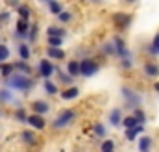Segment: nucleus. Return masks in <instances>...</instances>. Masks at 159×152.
Here are the masks:
<instances>
[{
    "instance_id": "f257e3e1",
    "label": "nucleus",
    "mask_w": 159,
    "mask_h": 152,
    "mask_svg": "<svg viewBox=\"0 0 159 152\" xmlns=\"http://www.w3.org/2000/svg\"><path fill=\"white\" fill-rule=\"evenodd\" d=\"M2 83H4L6 87H9L11 91L19 93L20 97H28V95H32V91H34V89H35V85H37L34 76L20 74V73H17V71L9 76V78L2 80Z\"/></svg>"
},
{
    "instance_id": "f03ea898",
    "label": "nucleus",
    "mask_w": 159,
    "mask_h": 152,
    "mask_svg": "<svg viewBox=\"0 0 159 152\" xmlns=\"http://www.w3.org/2000/svg\"><path fill=\"white\" fill-rule=\"evenodd\" d=\"M76 121H78V112L74 108H63V110H59L56 113V117L50 121V128L54 132H63V130L70 128Z\"/></svg>"
},
{
    "instance_id": "7ed1b4c3",
    "label": "nucleus",
    "mask_w": 159,
    "mask_h": 152,
    "mask_svg": "<svg viewBox=\"0 0 159 152\" xmlns=\"http://www.w3.org/2000/svg\"><path fill=\"white\" fill-rule=\"evenodd\" d=\"M100 69H102V63L93 56H85L80 59V78H83V80L96 76L100 73Z\"/></svg>"
},
{
    "instance_id": "20e7f679",
    "label": "nucleus",
    "mask_w": 159,
    "mask_h": 152,
    "mask_svg": "<svg viewBox=\"0 0 159 152\" xmlns=\"http://www.w3.org/2000/svg\"><path fill=\"white\" fill-rule=\"evenodd\" d=\"M120 97L124 100V108L126 110H135V108L143 106V97L129 85H122L120 87Z\"/></svg>"
},
{
    "instance_id": "39448f33",
    "label": "nucleus",
    "mask_w": 159,
    "mask_h": 152,
    "mask_svg": "<svg viewBox=\"0 0 159 152\" xmlns=\"http://www.w3.org/2000/svg\"><path fill=\"white\" fill-rule=\"evenodd\" d=\"M56 61H52L50 58H41L39 61H37V67H35V74L39 76L41 80H44V78H54L56 76Z\"/></svg>"
},
{
    "instance_id": "423d86ee",
    "label": "nucleus",
    "mask_w": 159,
    "mask_h": 152,
    "mask_svg": "<svg viewBox=\"0 0 159 152\" xmlns=\"http://www.w3.org/2000/svg\"><path fill=\"white\" fill-rule=\"evenodd\" d=\"M111 22H113L117 32H126L133 24V15L128 13V11H115L111 15Z\"/></svg>"
},
{
    "instance_id": "0eeeda50",
    "label": "nucleus",
    "mask_w": 159,
    "mask_h": 152,
    "mask_svg": "<svg viewBox=\"0 0 159 152\" xmlns=\"http://www.w3.org/2000/svg\"><path fill=\"white\" fill-rule=\"evenodd\" d=\"M30 26H32V21H26V19H20V17H19V19L15 21V24H13V34H11V37L15 39L17 43H19V41H26Z\"/></svg>"
},
{
    "instance_id": "6e6552de",
    "label": "nucleus",
    "mask_w": 159,
    "mask_h": 152,
    "mask_svg": "<svg viewBox=\"0 0 159 152\" xmlns=\"http://www.w3.org/2000/svg\"><path fill=\"white\" fill-rule=\"evenodd\" d=\"M19 141L24 145V147H28V149H34V147H37L39 145V135H37V130H34V128H24V130H20L19 132Z\"/></svg>"
},
{
    "instance_id": "1a4fd4ad",
    "label": "nucleus",
    "mask_w": 159,
    "mask_h": 152,
    "mask_svg": "<svg viewBox=\"0 0 159 152\" xmlns=\"http://www.w3.org/2000/svg\"><path fill=\"white\" fill-rule=\"evenodd\" d=\"M19 93H15V91H11L9 87H0V100H2V104L4 106H9V108H15V106H19V104H22L20 102V98L17 97Z\"/></svg>"
},
{
    "instance_id": "9d476101",
    "label": "nucleus",
    "mask_w": 159,
    "mask_h": 152,
    "mask_svg": "<svg viewBox=\"0 0 159 152\" xmlns=\"http://www.w3.org/2000/svg\"><path fill=\"white\" fill-rule=\"evenodd\" d=\"M26 126H30V128H34V130H37V132H43V130H46L50 124H48V121H46V115L30 112V115H28V124H26Z\"/></svg>"
},
{
    "instance_id": "9b49d317",
    "label": "nucleus",
    "mask_w": 159,
    "mask_h": 152,
    "mask_svg": "<svg viewBox=\"0 0 159 152\" xmlns=\"http://www.w3.org/2000/svg\"><path fill=\"white\" fill-rule=\"evenodd\" d=\"M80 95H81V89H80L76 83H70V85H65L63 89H59V98H61L63 102L78 100Z\"/></svg>"
},
{
    "instance_id": "f8f14e48",
    "label": "nucleus",
    "mask_w": 159,
    "mask_h": 152,
    "mask_svg": "<svg viewBox=\"0 0 159 152\" xmlns=\"http://www.w3.org/2000/svg\"><path fill=\"white\" fill-rule=\"evenodd\" d=\"M28 110L34 112V113L48 115L52 112V104H50V100H46V98H34V100L28 104Z\"/></svg>"
},
{
    "instance_id": "ddd939ff",
    "label": "nucleus",
    "mask_w": 159,
    "mask_h": 152,
    "mask_svg": "<svg viewBox=\"0 0 159 152\" xmlns=\"http://www.w3.org/2000/svg\"><path fill=\"white\" fill-rule=\"evenodd\" d=\"M111 39H113V43H115V58H117V59L124 58V56H133L131 50H129L128 45H126V39L122 37L120 34H115Z\"/></svg>"
},
{
    "instance_id": "4468645a",
    "label": "nucleus",
    "mask_w": 159,
    "mask_h": 152,
    "mask_svg": "<svg viewBox=\"0 0 159 152\" xmlns=\"http://www.w3.org/2000/svg\"><path fill=\"white\" fill-rule=\"evenodd\" d=\"M28 115H30V110L26 106H22V104L11 108V121L17 122V124H24L26 126L28 124Z\"/></svg>"
},
{
    "instance_id": "2eb2a0df",
    "label": "nucleus",
    "mask_w": 159,
    "mask_h": 152,
    "mask_svg": "<svg viewBox=\"0 0 159 152\" xmlns=\"http://www.w3.org/2000/svg\"><path fill=\"white\" fill-rule=\"evenodd\" d=\"M44 56L46 58H50L52 61H56V63H61V61H67V52L63 50V46H48L46 45V48H44Z\"/></svg>"
},
{
    "instance_id": "dca6fc26",
    "label": "nucleus",
    "mask_w": 159,
    "mask_h": 152,
    "mask_svg": "<svg viewBox=\"0 0 159 152\" xmlns=\"http://www.w3.org/2000/svg\"><path fill=\"white\" fill-rule=\"evenodd\" d=\"M32 46H34V45H30L28 41H19V43H17V48H15L19 59L32 61V58H34V50H32Z\"/></svg>"
},
{
    "instance_id": "f3484780",
    "label": "nucleus",
    "mask_w": 159,
    "mask_h": 152,
    "mask_svg": "<svg viewBox=\"0 0 159 152\" xmlns=\"http://www.w3.org/2000/svg\"><path fill=\"white\" fill-rule=\"evenodd\" d=\"M41 89H43V93H44L46 97H57L61 85H59L57 82H54L52 78H44V80L41 82Z\"/></svg>"
},
{
    "instance_id": "a211bd4d",
    "label": "nucleus",
    "mask_w": 159,
    "mask_h": 152,
    "mask_svg": "<svg viewBox=\"0 0 159 152\" xmlns=\"http://www.w3.org/2000/svg\"><path fill=\"white\" fill-rule=\"evenodd\" d=\"M56 82L61 85V87H65V85H70V83H74L76 82V78H72V76L69 74L63 67H56Z\"/></svg>"
},
{
    "instance_id": "6ab92c4d",
    "label": "nucleus",
    "mask_w": 159,
    "mask_h": 152,
    "mask_svg": "<svg viewBox=\"0 0 159 152\" xmlns=\"http://www.w3.org/2000/svg\"><path fill=\"white\" fill-rule=\"evenodd\" d=\"M143 74L148 80H157L159 78V63L156 61H144L143 63Z\"/></svg>"
},
{
    "instance_id": "aec40b11",
    "label": "nucleus",
    "mask_w": 159,
    "mask_h": 152,
    "mask_svg": "<svg viewBox=\"0 0 159 152\" xmlns=\"http://www.w3.org/2000/svg\"><path fill=\"white\" fill-rule=\"evenodd\" d=\"M91 137L93 139H104L107 137V126L100 121H94L93 126H91Z\"/></svg>"
},
{
    "instance_id": "412c9836",
    "label": "nucleus",
    "mask_w": 159,
    "mask_h": 152,
    "mask_svg": "<svg viewBox=\"0 0 159 152\" xmlns=\"http://www.w3.org/2000/svg\"><path fill=\"white\" fill-rule=\"evenodd\" d=\"M141 134H144V124H137V126H133V128H124V139H126L128 143L137 141V137H139Z\"/></svg>"
},
{
    "instance_id": "4be33fe9",
    "label": "nucleus",
    "mask_w": 159,
    "mask_h": 152,
    "mask_svg": "<svg viewBox=\"0 0 159 152\" xmlns=\"http://www.w3.org/2000/svg\"><path fill=\"white\" fill-rule=\"evenodd\" d=\"M122 119H124L122 108H113V110H109V113H107V122H109V126H113V128L122 126Z\"/></svg>"
},
{
    "instance_id": "5701e85b",
    "label": "nucleus",
    "mask_w": 159,
    "mask_h": 152,
    "mask_svg": "<svg viewBox=\"0 0 159 152\" xmlns=\"http://www.w3.org/2000/svg\"><path fill=\"white\" fill-rule=\"evenodd\" d=\"M13 67H15V71H17V73H20V74L35 76V69L32 67V63H30V61H24V59H17V61H13Z\"/></svg>"
},
{
    "instance_id": "b1692460",
    "label": "nucleus",
    "mask_w": 159,
    "mask_h": 152,
    "mask_svg": "<svg viewBox=\"0 0 159 152\" xmlns=\"http://www.w3.org/2000/svg\"><path fill=\"white\" fill-rule=\"evenodd\" d=\"M154 149V137L146 135V134H141L137 137V150L139 152H148Z\"/></svg>"
},
{
    "instance_id": "393cba45",
    "label": "nucleus",
    "mask_w": 159,
    "mask_h": 152,
    "mask_svg": "<svg viewBox=\"0 0 159 152\" xmlns=\"http://www.w3.org/2000/svg\"><path fill=\"white\" fill-rule=\"evenodd\" d=\"M67 28L63 26V24H59V22H54V24H48L46 28H44V36H63V37H67Z\"/></svg>"
},
{
    "instance_id": "a878e982",
    "label": "nucleus",
    "mask_w": 159,
    "mask_h": 152,
    "mask_svg": "<svg viewBox=\"0 0 159 152\" xmlns=\"http://www.w3.org/2000/svg\"><path fill=\"white\" fill-rule=\"evenodd\" d=\"M65 71L72 76V78H80V59L78 58H70V59L67 58V61H65Z\"/></svg>"
},
{
    "instance_id": "bb28decb",
    "label": "nucleus",
    "mask_w": 159,
    "mask_h": 152,
    "mask_svg": "<svg viewBox=\"0 0 159 152\" xmlns=\"http://www.w3.org/2000/svg\"><path fill=\"white\" fill-rule=\"evenodd\" d=\"M15 11H17V17L26 19V21H32V17H34V9H32V6H30V4H26V2H22Z\"/></svg>"
},
{
    "instance_id": "cd10ccee",
    "label": "nucleus",
    "mask_w": 159,
    "mask_h": 152,
    "mask_svg": "<svg viewBox=\"0 0 159 152\" xmlns=\"http://www.w3.org/2000/svg\"><path fill=\"white\" fill-rule=\"evenodd\" d=\"M56 22H59V24L67 26V24L74 22V13H72L70 9H67V7H65L61 13H57V15H56Z\"/></svg>"
},
{
    "instance_id": "c85d7f7f",
    "label": "nucleus",
    "mask_w": 159,
    "mask_h": 152,
    "mask_svg": "<svg viewBox=\"0 0 159 152\" xmlns=\"http://www.w3.org/2000/svg\"><path fill=\"white\" fill-rule=\"evenodd\" d=\"M98 50H100V54H102L104 58H115V43H113V39L104 41Z\"/></svg>"
},
{
    "instance_id": "c756f323",
    "label": "nucleus",
    "mask_w": 159,
    "mask_h": 152,
    "mask_svg": "<svg viewBox=\"0 0 159 152\" xmlns=\"http://www.w3.org/2000/svg\"><path fill=\"white\" fill-rule=\"evenodd\" d=\"M44 6H46L48 13H50V15H54V17L65 9V4H63L61 0H46V4H44Z\"/></svg>"
},
{
    "instance_id": "7c9ffc66",
    "label": "nucleus",
    "mask_w": 159,
    "mask_h": 152,
    "mask_svg": "<svg viewBox=\"0 0 159 152\" xmlns=\"http://www.w3.org/2000/svg\"><path fill=\"white\" fill-rule=\"evenodd\" d=\"M41 37V26L37 22H32V26H30V30H28V37L26 41L30 43V45H35Z\"/></svg>"
},
{
    "instance_id": "2f4dec72",
    "label": "nucleus",
    "mask_w": 159,
    "mask_h": 152,
    "mask_svg": "<svg viewBox=\"0 0 159 152\" xmlns=\"http://www.w3.org/2000/svg\"><path fill=\"white\" fill-rule=\"evenodd\" d=\"M146 52H148L150 56H154V58H156V56H159V32L154 36V37H152V41L146 45Z\"/></svg>"
},
{
    "instance_id": "473e14b6",
    "label": "nucleus",
    "mask_w": 159,
    "mask_h": 152,
    "mask_svg": "<svg viewBox=\"0 0 159 152\" xmlns=\"http://www.w3.org/2000/svg\"><path fill=\"white\" fill-rule=\"evenodd\" d=\"M15 73V67H13V61H4V63H0V78L2 80H6V78H9V76Z\"/></svg>"
},
{
    "instance_id": "72a5a7b5",
    "label": "nucleus",
    "mask_w": 159,
    "mask_h": 152,
    "mask_svg": "<svg viewBox=\"0 0 159 152\" xmlns=\"http://www.w3.org/2000/svg\"><path fill=\"white\" fill-rule=\"evenodd\" d=\"M98 149L102 152H113L117 149V143H115V139H111V137H104V139L100 141Z\"/></svg>"
},
{
    "instance_id": "f704fd0d",
    "label": "nucleus",
    "mask_w": 159,
    "mask_h": 152,
    "mask_svg": "<svg viewBox=\"0 0 159 152\" xmlns=\"http://www.w3.org/2000/svg\"><path fill=\"white\" fill-rule=\"evenodd\" d=\"M135 67V63H133V56H124V58H120L119 59V69L120 71H131Z\"/></svg>"
},
{
    "instance_id": "c9c22d12",
    "label": "nucleus",
    "mask_w": 159,
    "mask_h": 152,
    "mask_svg": "<svg viewBox=\"0 0 159 152\" xmlns=\"http://www.w3.org/2000/svg\"><path fill=\"white\" fill-rule=\"evenodd\" d=\"M11 19H13V13H11V9H9V7L0 9V28L7 26V24L11 22Z\"/></svg>"
},
{
    "instance_id": "e433bc0d",
    "label": "nucleus",
    "mask_w": 159,
    "mask_h": 152,
    "mask_svg": "<svg viewBox=\"0 0 159 152\" xmlns=\"http://www.w3.org/2000/svg\"><path fill=\"white\" fill-rule=\"evenodd\" d=\"M9 58H11V48H9V45L0 41V63L9 61Z\"/></svg>"
},
{
    "instance_id": "4c0bfd02",
    "label": "nucleus",
    "mask_w": 159,
    "mask_h": 152,
    "mask_svg": "<svg viewBox=\"0 0 159 152\" xmlns=\"http://www.w3.org/2000/svg\"><path fill=\"white\" fill-rule=\"evenodd\" d=\"M46 45L48 46H63L65 37L63 36H46Z\"/></svg>"
},
{
    "instance_id": "58836bf2",
    "label": "nucleus",
    "mask_w": 159,
    "mask_h": 152,
    "mask_svg": "<svg viewBox=\"0 0 159 152\" xmlns=\"http://www.w3.org/2000/svg\"><path fill=\"white\" fill-rule=\"evenodd\" d=\"M131 113L137 117V121H139V124H146L148 122V115L146 112L143 110V106H139V108H135V110H131Z\"/></svg>"
},
{
    "instance_id": "ea45409f",
    "label": "nucleus",
    "mask_w": 159,
    "mask_h": 152,
    "mask_svg": "<svg viewBox=\"0 0 159 152\" xmlns=\"http://www.w3.org/2000/svg\"><path fill=\"white\" fill-rule=\"evenodd\" d=\"M137 124H139V121H137V117L133 113L124 115V119H122V126H124V128H133V126H137Z\"/></svg>"
},
{
    "instance_id": "a19ab883",
    "label": "nucleus",
    "mask_w": 159,
    "mask_h": 152,
    "mask_svg": "<svg viewBox=\"0 0 159 152\" xmlns=\"http://www.w3.org/2000/svg\"><path fill=\"white\" fill-rule=\"evenodd\" d=\"M4 4H6V7H9V9H17V7L22 4V0H4Z\"/></svg>"
},
{
    "instance_id": "79ce46f5",
    "label": "nucleus",
    "mask_w": 159,
    "mask_h": 152,
    "mask_svg": "<svg viewBox=\"0 0 159 152\" xmlns=\"http://www.w3.org/2000/svg\"><path fill=\"white\" fill-rule=\"evenodd\" d=\"M124 6H131V4H135V2H139V0H120Z\"/></svg>"
},
{
    "instance_id": "37998d69",
    "label": "nucleus",
    "mask_w": 159,
    "mask_h": 152,
    "mask_svg": "<svg viewBox=\"0 0 159 152\" xmlns=\"http://www.w3.org/2000/svg\"><path fill=\"white\" fill-rule=\"evenodd\" d=\"M154 91L159 95V80H156V82H154Z\"/></svg>"
},
{
    "instance_id": "c03bdc74",
    "label": "nucleus",
    "mask_w": 159,
    "mask_h": 152,
    "mask_svg": "<svg viewBox=\"0 0 159 152\" xmlns=\"http://www.w3.org/2000/svg\"><path fill=\"white\" fill-rule=\"evenodd\" d=\"M91 4H94V6H100V4H104V0H89Z\"/></svg>"
},
{
    "instance_id": "a18cd8bd",
    "label": "nucleus",
    "mask_w": 159,
    "mask_h": 152,
    "mask_svg": "<svg viewBox=\"0 0 159 152\" xmlns=\"http://www.w3.org/2000/svg\"><path fill=\"white\" fill-rule=\"evenodd\" d=\"M37 2H41V4H46V0H37Z\"/></svg>"
},
{
    "instance_id": "49530a36",
    "label": "nucleus",
    "mask_w": 159,
    "mask_h": 152,
    "mask_svg": "<svg viewBox=\"0 0 159 152\" xmlns=\"http://www.w3.org/2000/svg\"><path fill=\"white\" fill-rule=\"evenodd\" d=\"M2 106H4V104H2V100H0V110H2Z\"/></svg>"
},
{
    "instance_id": "de8ad7c7",
    "label": "nucleus",
    "mask_w": 159,
    "mask_h": 152,
    "mask_svg": "<svg viewBox=\"0 0 159 152\" xmlns=\"http://www.w3.org/2000/svg\"><path fill=\"white\" fill-rule=\"evenodd\" d=\"M78 2H89V0H78Z\"/></svg>"
}]
</instances>
